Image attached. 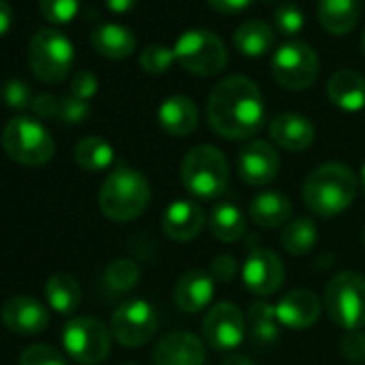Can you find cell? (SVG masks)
<instances>
[{
	"instance_id": "cell-37",
	"label": "cell",
	"mask_w": 365,
	"mask_h": 365,
	"mask_svg": "<svg viewBox=\"0 0 365 365\" xmlns=\"http://www.w3.org/2000/svg\"><path fill=\"white\" fill-rule=\"evenodd\" d=\"M273 22L282 35H297L305 26V16L297 5H284L275 11Z\"/></svg>"
},
{
	"instance_id": "cell-46",
	"label": "cell",
	"mask_w": 365,
	"mask_h": 365,
	"mask_svg": "<svg viewBox=\"0 0 365 365\" xmlns=\"http://www.w3.org/2000/svg\"><path fill=\"white\" fill-rule=\"evenodd\" d=\"M222 365H254V361L245 354H230Z\"/></svg>"
},
{
	"instance_id": "cell-11",
	"label": "cell",
	"mask_w": 365,
	"mask_h": 365,
	"mask_svg": "<svg viewBox=\"0 0 365 365\" xmlns=\"http://www.w3.org/2000/svg\"><path fill=\"white\" fill-rule=\"evenodd\" d=\"M157 324L159 316L155 307L144 299H131L116 307L110 320V331L123 346L135 348L155 335Z\"/></svg>"
},
{
	"instance_id": "cell-47",
	"label": "cell",
	"mask_w": 365,
	"mask_h": 365,
	"mask_svg": "<svg viewBox=\"0 0 365 365\" xmlns=\"http://www.w3.org/2000/svg\"><path fill=\"white\" fill-rule=\"evenodd\" d=\"M361 190H363V196H365V163L361 168Z\"/></svg>"
},
{
	"instance_id": "cell-4",
	"label": "cell",
	"mask_w": 365,
	"mask_h": 365,
	"mask_svg": "<svg viewBox=\"0 0 365 365\" xmlns=\"http://www.w3.org/2000/svg\"><path fill=\"white\" fill-rule=\"evenodd\" d=\"M180 178L185 190L198 198H217L226 192L230 170L224 153L211 144H200L187 150L180 163Z\"/></svg>"
},
{
	"instance_id": "cell-31",
	"label": "cell",
	"mask_w": 365,
	"mask_h": 365,
	"mask_svg": "<svg viewBox=\"0 0 365 365\" xmlns=\"http://www.w3.org/2000/svg\"><path fill=\"white\" fill-rule=\"evenodd\" d=\"M316 241H318L316 224L307 217H299L290 222L282 232V245L292 256H305L307 252L314 250Z\"/></svg>"
},
{
	"instance_id": "cell-28",
	"label": "cell",
	"mask_w": 365,
	"mask_h": 365,
	"mask_svg": "<svg viewBox=\"0 0 365 365\" xmlns=\"http://www.w3.org/2000/svg\"><path fill=\"white\" fill-rule=\"evenodd\" d=\"M73 159L86 172H103L114 163V148L106 138L86 135L76 144Z\"/></svg>"
},
{
	"instance_id": "cell-29",
	"label": "cell",
	"mask_w": 365,
	"mask_h": 365,
	"mask_svg": "<svg viewBox=\"0 0 365 365\" xmlns=\"http://www.w3.org/2000/svg\"><path fill=\"white\" fill-rule=\"evenodd\" d=\"M209 230L217 241L232 243L245 232V217L232 202L215 205L209 213Z\"/></svg>"
},
{
	"instance_id": "cell-33",
	"label": "cell",
	"mask_w": 365,
	"mask_h": 365,
	"mask_svg": "<svg viewBox=\"0 0 365 365\" xmlns=\"http://www.w3.org/2000/svg\"><path fill=\"white\" fill-rule=\"evenodd\" d=\"M176 61L174 56V48H168L163 43H150L142 50L140 54V65L146 73H153V76H159V73H165L172 63Z\"/></svg>"
},
{
	"instance_id": "cell-5",
	"label": "cell",
	"mask_w": 365,
	"mask_h": 365,
	"mask_svg": "<svg viewBox=\"0 0 365 365\" xmlns=\"http://www.w3.org/2000/svg\"><path fill=\"white\" fill-rule=\"evenodd\" d=\"M3 148L5 153L29 168H39L52 161L54 140L50 131L31 116H14L3 129Z\"/></svg>"
},
{
	"instance_id": "cell-15",
	"label": "cell",
	"mask_w": 365,
	"mask_h": 365,
	"mask_svg": "<svg viewBox=\"0 0 365 365\" xmlns=\"http://www.w3.org/2000/svg\"><path fill=\"white\" fill-rule=\"evenodd\" d=\"M0 316H3L5 327L18 335H37L50 324L48 307L29 294H16L7 299Z\"/></svg>"
},
{
	"instance_id": "cell-36",
	"label": "cell",
	"mask_w": 365,
	"mask_h": 365,
	"mask_svg": "<svg viewBox=\"0 0 365 365\" xmlns=\"http://www.w3.org/2000/svg\"><path fill=\"white\" fill-rule=\"evenodd\" d=\"M33 99H35L33 97V88L24 80L16 78V80L5 82V86H3V101H5V106H9L14 110H26V108L33 106Z\"/></svg>"
},
{
	"instance_id": "cell-18",
	"label": "cell",
	"mask_w": 365,
	"mask_h": 365,
	"mask_svg": "<svg viewBox=\"0 0 365 365\" xmlns=\"http://www.w3.org/2000/svg\"><path fill=\"white\" fill-rule=\"evenodd\" d=\"M215 292V279L211 273L202 269H192L182 273L174 286V303L178 305L180 312L185 314H198L202 312Z\"/></svg>"
},
{
	"instance_id": "cell-14",
	"label": "cell",
	"mask_w": 365,
	"mask_h": 365,
	"mask_svg": "<svg viewBox=\"0 0 365 365\" xmlns=\"http://www.w3.org/2000/svg\"><path fill=\"white\" fill-rule=\"evenodd\" d=\"M243 284L256 297H269L284 284V264L271 250H254L243 264Z\"/></svg>"
},
{
	"instance_id": "cell-30",
	"label": "cell",
	"mask_w": 365,
	"mask_h": 365,
	"mask_svg": "<svg viewBox=\"0 0 365 365\" xmlns=\"http://www.w3.org/2000/svg\"><path fill=\"white\" fill-rule=\"evenodd\" d=\"M250 331L256 346H271L279 339V320L275 305L267 301H256L250 307Z\"/></svg>"
},
{
	"instance_id": "cell-38",
	"label": "cell",
	"mask_w": 365,
	"mask_h": 365,
	"mask_svg": "<svg viewBox=\"0 0 365 365\" xmlns=\"http://www.w3.org/2000/svg\"><path fill=\"white\" fill-rule=\"evenodd\" d=\"M91 116V106L88 101H82L73 95H65L61 97V112H58V120L67 123V125H80Z\"/></svg>"
},
{
	"instance_id": "cell-12",
	"label": "cell",
	"mask_w": 365,
	"mask_h": 365,
	"mask_svg": "<svg viewBox=\"0 0 365 365\" xmlns=\"http://www.w3.org/2000/svg\"><path fill=\"white\" fill-rule=\"evenodd\" d=\"M202 333L211 348L235 350L237 346H241L245 337L243 312L235 303H228V301L213 305L202 320Z\"/></svg>"
},
{
	"instance_id": "cell-42",
	"label": "cell",
	"mask_w": 365,
	"mask_h": 365,
	"mask_svg": "<svg viewBox=\"0 0 365 365\" xmlns=\"http://www.w3.org/2000/svg\"><path fill=\"white\" fill-rule=\"evenodd\" d=\"M237 260L232 256H217L211 262V277L215 282H232L237 275Z\"/></svg>"
},
{
	"instance_id": "cell-27",
	"label": "cell",
	"mask_w": 365,
	"mask_h": 365,
	"mask_svg": "<svg viewBox=\"0 0 365 365\" xmlns=\"http://www.w3.org/2000/svg\"><path fill=\"white\" fill-rule=\"evenodd\" d=\"M273 29L267 22L260 20H247L243 22L235 33V46L243 56L258 58L264 56L273 48Z\"/></svg>"
},
{
	"instance_id": "cell-10",
	"label": "cell",
	"mask_w": 365,
	"mask_h": 365,
	"mask_svg": "<svg viewBox=\"0 0 365 365\" xmlns=\"http://www.w3.org/2000/svg\"><path fill=\"white\" fill-rule=\"evenodd\" d=\"M318 56L303 41H286L273 54V76L288 91H305L318 78Z\"/></svg>"
},
{
	"instance_id": "cell-1",
	"label": "cell",
	"mask_w": 365,
	"mask_h": 365,
	"mask_svg": "<svg viewBox=\"0 0 365 365\" xmlns=\"http://www.w3.org/2000/svg\"><path fill=\"white\" fill-rule=\"evenodd\" d=\"M211 127L228 140H245L260 131L264 123V101L258 86L245 76L222 80L207 103Z\"/></svg>"
},
{
	"instance_id": "cell-2",
	"label": "cell",
	"mask_w": 365,
	"mask_h": 365,
	"mask_svg": "<svg viewBox=\"0 0 365 365\" xmlns=\"http://www.w3.org/2000/svg\"><path fill=\"white\" fill-rule=\"evenodd\" d=\"M356 196V178L344 163H322L307 176L303 185L305 207L320 217L344 213Z\"/></svg>"
},
{
	"instance_id": "cell-39",
	"label": "cell",
	"mask_w": 365,
	"mask_h": 365,
	"mask_svg": "<svg viewBox=\"0 0 365 365\" xmlns=\"http://www.w3.org/2000/svg\"><path fill=\"white\" fill-rule=\"evenodd\" d=\"M99 91V82H97V76L91 73V71H80L73 76L71 80V95L82 99V101H88L97 95Z\"/></svg>"
},
{
	"instance_id": "cell-7",
	"label": "cell",
	"mask_w": 365,
	"mask_h": 365,
	"mask_svg": "<svg viewBox=\"0 0 365 365\" xmlns=\"http://www.w3.org/2000/svg\"><path fill=\"white\" fill-rule=\"evenodd\" d=\"M176 63L194 76H215L228 63V52L222 39L207 29H192L182 33L174 46Z\"/></svg>"
},
{
	"instance_id": "cell-45",
	"label": "cell",
	"mask_w": 365,
	"mask_h": 365,
	"mask_svg": "<svg viewBox=\"0 0 365 365\" xmlns=\"http://www.w3.org/2000/svg\"><path fill=\"white\" fill-rule=\"evenodd\" d=\"M135 5H138V0H106V7L118 16L129 14L131 9H135Z\"/></svg>"
},
{
	"instance_id": "cell-40",
	"label": "cell",
	"mask_w": 365,
	"mask_h": 365,
	"mask_svg": "<svg viewBox=\"0 0 365 365\" xmlns=\"http://www.w3.org/2000/svg\"><path fill=\"white\" fill-rule=\"evenodd\" d=\"M341 352L352 361V363H361L365 359V333L356 331H346V335L341 337Z\"/></svg>"
},
{
	"instance_id": "cell-50",
	"label": "cell",
	"mask_w": 365,
	"mask_h": 365,
	"mask_svg": "<svg viewBox=\"0 0 365 365\" xmlns=\"http://www.w3.org/2000/svg\"><path fill=\"white\" fill-rule=\"evenodd\" d=\"M363 243H365V232H363Z\"/></svg>"
},
{
	"instance_id": "cell-9",
	"label": "cell",
	"mask_w": 365,
	"mask_h": 365,
	"mask_svg": "<svg viewBox=\"0 0 365 365\" xmlns=\"http://www.w3.org/2000/svg\"><path fill=\"white\" fill-rule=\"evenodd\" d=\"M65 352L80 365H99L112 348V331L97 318L76 316L61 333Z\"/></svg>"
},
{
	"instance_id": "cell-19",
	"label": "cell",
	"mask_w": 365,
	"mask_h": 365,
	"mask_svg": "<svg viewBox=\"0 0 365 365\" xmlns=\"http://www.w3.org/2000/svg\"><path fill=\"white\" fill-rule=\"evenodd\" d=\"M275 314L282 327L292 329V331H303L307 327H312L318 316H320V301L314 292L309 290H290L288 294H284L277 305H275Z\"/></svg>"
},
{
	"instance_id": "cell-44",
	"label": "cell",
	"mask_w": 365,
	"mask_h": 365,
	"mask_svg": "<svg viewBox=\"0 0 365 365\" xmlns=\"http://www.w3.org/2000/svg\"><path fill=\"white\" fill-rule=\"evenodd\" d=\"M14 24V9L7 0H0V37H3Z\"/></svg>"
},
{
	"instance_id": "cell-8",
	"label": "cell",
	"mask_w": 365,
	"mask_h": 365,
	"mask_svg": "<svg viewBox=\"0 0 365 365\" xmlns=\"http://www.w3.org/2000/svg\"><path fill=\"white\" fill-rule=\"evenodd\" d=\"M29 65L37 80L46 84H58L71 71L73 46L61 31L43 29L29 46Z\"/></svg>"
},
{
	"instance_id": "cell-43",
	"label": "cell",
	"mask_w": 365,
	"mask_h": 365,
	"mask_svg": "<svg viewBox=\"0 0 365 365\" xmlns=\"http://www.w3.org/2000/svg\"><path fill=\"white\" fill-rule=\"evenodd\" d=\"M254 0H209V5L213 9H217L220 14H239L243 9H247Z\"/></svg>"
},
{
	"instance_id": "cell-17",
	"label": "cell",
	"mask_w": 365,
	"mask_h": 365,
	"mask_svg": "<svg viewBox=\"0 0 365 365\" xmlns=\"http://www.w3.org/2000/svg\"><path fill=\"white\" fill-rule=\"evenodd\" d=\"M205 222H207V215L198 202L176 200L165 209L161 228L172 241L185 243L200 235V230L205 228Z\"/></svg>"
},
{
	"instance_id": "cell-24",
	"label": "cell",
	"mask_w": 365,
	"mask_h": 365,
	"mask_svg": "<svg viewBox=\"0 0 365 365\" xmlns=\"http://www.w3.org/2000/svg\"><path fill=\"white\" fill-rule=\"evenodd\" d=\"M361 16V0H318V20L327 33H350Z\"/></svg>"
},
{
	"instance_id": "cell-6",
	"label": "cell",
	"mask_w": 365,
	"mask_h": 365,
	"mask_svg": "<svg viewBox=\"0 0 365 365\" xmlns=\"http://www.w3.org/2000/svg\"><path fill=\"white\" fill-rule=\"evenodd\" d=\"M324 307L337 327L346 331L361 329L365 324V277L354 271L335 275L327 284Z\"/></svg>"
},
{
	"instance_id": "cell-34",
	"label": "cell",
	"mask_w": 365,
	"mask_h": 365,
	"mask_svg": "<svg viewBox=\"0 0 365 365\" xmlns=\"http://www.w3.org/2000/svg\"><path fill=\"white\" fill-rule=\"evenodd\" d=\"M82 0H39L41 14L52 24H67L76 18Z\"/></svg>"
},
{
	"instance_id": "cell-51",
	"label": "cell",
	"mask_w": 365,
	"mask_h": 365,
	"mask_svg": "<svg viewBox=\"0 0 365 365\" xmlns=\"http://www.w3.org/2000/svg\"><path fill=\"white\" fill-rule=\"evenodd\" d=\"M129 365H131V363H129Z\"/></svg>"
},
{
	"instance_id": "cell-22",
	"label": "cell",
	"mask_w": 365,
	"mask_h": 365,
	"mask_svg": "<svg viewBox=\"0 0 365 365\" xmlns=\"http://www.w3.org/2000/svg\"><path fill=\"white\" fill-rule=\"evenodd\" d=\"M329 99L344 112H359L365 108V80L352 69L335 71L327 86Z\"/></svg>"
},
{
	"instance_id": "cell-48",
	"label": "cell",
	"mask_w": 365,
	"mask_h": 365,
	"mask_svg": "<svg viewBox=\"0 0 365 365\" xmlns=\"http://www.w3.org/2000/svg\"><path fill=\"white\" fill-rule=\"evenodd\" d=\"M361 46H363V52H365V33H363V37H361Z\"/></svg>"
},
{
	"instance_id": "cell-49",
	"label": "cell",
	"mask_w": 365,
	"mask_h": 365,
	"mask_svg": "<svg viewBox=\"0 0 365 365\" xmlns=\"http://www.w3.org/2000/svg\"><path fill=\"white\" fill-rule=\"evenodd\" d=\"M262 3H275V0H262Z\"/></svg>"
},
{
	"instance_id": "cell-3",
	"label": "cell",
	"mask_w": 365,
	"mask_h": 365,
	"mask_svg": "<svg viewBox=\"0 0 365 365\" xmlns=\"http://www.w3.org/2000/svg\"><path fill=\"white\" fill-rule=\"evenodd\" d=\"M148 200V180L133 168H116L110 172L97 196L101 213L112 222H131L140 217L146 211Z\"/></svg>"
},
{
	"instance_id": "cell-26",
	"label": "cell",
	"mask_w": 365,
	"mask_h": 365,
	"mask_svg": "<svg viewBox=\"0 0 365 365\" xmlns=\"http://www.w3.org/2000/svg\"><path fill=\"white\" fill-rule=\"evenodd\" d=\"M292 205L286 194L282 192H260L254 196L250 205V215L256 226L260 228H277L284 226L290 217Z\"/></svg>"
},
{
	"instance_id": "cell-35",
	"label": "cell",
	"mask_w": 365,
	"mask_h": 365,
	"mask_svg": "<svg viewBox=\"0 0 365 365\" xmlns=\"http://www.w3.org/2000/svg\"><path fill=\"white\" fill-rule=\"evenodd\" d=\"M20 365H67V359L50 344H33L22 352Z\"/></svg>"
},
{
	"instance_id": "cell-20",
	"label": "cell",
	"mask_w": 365,
	"mask_h": 365,
	"mask_svg": "<svg viewBox=\"0 0 365 365\" xmlns=\"http://www.w3.org/2000/svg\"><path fill=\"white\" fill-rule=\"evenodd\" d=\"M269 133L271 140L286 150H305L307 146H312L316 138L312 120L292 112L275 116L269 125Z\"/></svg>"
},
{
	"instance_id": "cell-32",
	"label": "cell",
	"mask_w": 365,
	"mask_h": 365,
	"mask_svg": "<svg viewBox=\"0 0 365 365\" xmlns=\"http://www.w3.org/2000/svg\"><path fill=\"white\" fill-rule=\"evenodd\" d=\"M140 269L129 258H116L106 269V286L112 292H127L138 284Z\"/></svg>"
},
{
	"instance_id": "cell-13",
	"label": "cell",
	"mask_w": 365,
	"mask_h": 365,
	"mask_svg": "<svg viewBox=\"0 0 365 365\" xmlns=\"http://www.w3.org/2000/svg\"><path fill=\"white\" fill-rule=\"evenodd\" d=\"M237 168L247 185H267L279 172V155L264 140L247 142L237 157Z\"/></svg>"
},
{
	"instance_id": "cell-25",
	"label": "cell",
	"mask_w": 365,
	"mask_h": 365,
	"mask_svg": "<svg viewBox=\"0 0 365 365\" xmlns=\"http://www.w3.org/2000/svg\"><path fill=\"white\" fill-rule=\"evenodd\" d=\"M43 294L48 301V307L56 314H73L82 301V288L80 282L71 273H54L43 284Z\"/></svg>"
},
{
	"instance_id": "cell-16",
	"label": "cell",
	"mask_w": 365,
	"mask_h": 365,
	"mask_svg": "<svg viewBox=\"0 0 365 365\" xmlns=\"http://www.w3.org/2000/svg\"><path fill=\"white\" fill-rule=\"evenodd\" d=\"M205 359L207 350L202 339L187 331L163 335L153 350L155 365H205Z\"/></svg>"
},
{
	"instance_id": "cell-41",
	"label": "cell",
	"mask_w": 365,
	"mask_h": 365,
	"mask_svg": "<svg viewBox=\"0 0 365 365\" xmlns=\"http://www.w3.org/2000/svg\"><path fill=\"white\" fill-rule=\"evenodd\" d=\"M33 114L37 118H58V112H61V99H56L54 95L50 93H41L33 99V106H31Z\"/></svg>"
},
{
	"instance_id": "cell-23",
	"label": "cell",
	"mask_w": 365,
	"mask_h": 365,
	"mask_svg": "<svg viewBox=\"0 0 365 365\" xmlns=\"http://www.w3.org/2000/svg\"><path fill=\"white\" fill-rule=\"evenodd\" d=\"M93 48L112 61H123L135 50V35L120 24H101L91 33Z\"/></svg>"
},
{
	"instance_id": "cell-21",
	"label": "cell",
	"mask_w": 365,
	"mask_h": 365,
	"mask_svg": "<svg viewBox=\"0 0 365 365\" xmlns=\"http://www.w3.org/2000/svg\"><path fill=\"white\" fill-rule=\"evenodd\" d=\"M157 118L165 133L182 138L198 127V108L185 95H172L161 101Z\"/></svg>"
}]
</instances>
